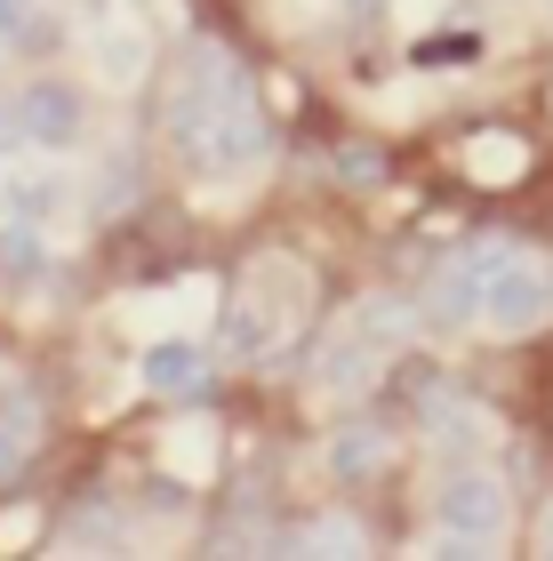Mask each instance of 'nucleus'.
<instances>
[{"label":"nucleus","instance_id":"16","mask_svg":"<svg viewBox=\"0 0 553 561\" xmlns=\"http://www.w3.org/2000/svg\"><path fill=\"white\" fill-rule=\"evenodd\" d=\"M337 176H345V185H385V152L345 145V152H337Z\"/></svg>","mask_w":553,"mask_h":561},{"label":"nucleus","instance_id":"19","mask_svg":"<svg viewBox=\"0 0 553 561\" xmlns=\"http://www.w3.org/2000/svg\"><path fill=\"white\" fill-rule=\"evenodd\" d=\"M345 16H354V24H377V16H385V0H345Z\"/></svg>","mask_w":553,"mask_h":561},{"label":"nucleus","instance_id":"18","mask_svg":"<svg viewBox=\"0 0 553 561\" xmlns=\"http://www.w3.org/2000/svg\"><path fill=\"white\" fill-rule=\"evenodd\" d=\"M16 145H33V137H24V113L0 105V152H16Z\"/></svg>","mask_w":553,"mask_h":561},{"label":"nucleus","instance_id":"13","mask_svg":"<svg viewBox=\"0 0 553 561\" xmlns=\"http://www.w3.org/2000/svg\"><path fill=\"white\" fill-rule=\"evenodd\" d=\"M265 345H273V313L257 297H241L233 313H224V353H241V362H249V353H265Z\"/></svg>","mask_w":553,"mask_h":561},{"label":"nucleus","instance_id":"10","mask_svg":"<svg viewBox=\"0 0 553 561\" xmlns=\"http://www.w3.org/2000/svg\"><path fill=\"white\" fill-rule=\"evenodd\" d=\"M41 265H48V249H41V233L33 225H0V289H24V280H41Z\"/></svg>","mask_w":553,"mask_h":561},{"label":"nucleus","instance_id":"7","mask_svg":"<svg viewBox=\"0 0 553 561\" xmlns=\"http://www.w3.org/2000/svg\"><path fill=\"white\" fill-rule=\"evenodd\" d=\"M377 362H385V353H377L361 329L345 321V337L321 345V362H313V369H321V386H330V393H354V386H369V377H377Z\"/></svg>","mask_w":553,"mask_h":561},{"label":"nucleus","instance_id":"1","mask_svg":"<svg viewBox=\"0 0 553 561\" xmlns=\"http://www.w3.org/2000/svg\"><path fill=\"white\" fill-rule=\"evenodd\" d=\"M249 96V72L224 57V48H185V65H177V89H169V145L185 152V169L200 161V145L217 137V121L233 113Z\"/></svg>","mask_w":553,"mask_h":561},{"label":"nucleus","instance_id":"17","mask_svg":"<svg viewBox=\"0 0 553 561\" xmlns=\"http://www.w3.org/2000/svg\"><path fill=\"white\" fill-rule=\"evenodd\" d=\"M33 33V0H0V41H24Z\"/></svg>","mask_w":553,"mask_h":561},{"label":"nucleus","instance_id":"9","mask_svg":"<svg viewBox=\"0 0 553 561\" xmlns=\"http://www.w3.org/2000/svg\"><path fill=\"white\" fill-rule=\"evenodd\" d=\"M330 473H337V481L385 473V433H377V425H345L337 442H330Z\"/></svg>","mask_w":553,"mask_h":561},{"label":"nucleus","instance_id":"12","mask_svg":"<svg viewBox=\"0 0 553 561\" xmlns=\"http://www.w3.org/2000/svg\"><path fill=\"white\" fill-rule=\"evenodd\" d=\"M65 546L105 553V546H129V529L113 522V505H72V514H65Z\"/></svg>","mask_w":553,"mask_h":561},{"label":"nucleus","instance_id":"15","mask_svg":"<svg viewBox=\"0 0 553 561\" xmlns=\"http://www.w3.org/2000/svg\"><path fill=\"white\" fill-rule=\"evenodd\" d=\"M473 48H482L473 33H434V41H417V65H425V72H441V65H473Z\"/></svg>","mask_w":553,"mask_h":561},{"label":"nucleus","instance_id":"14","mask_svg":"<svg viewBox=\"0 0 553 561\" xmlns=\"http://www.w3.org/2000/svg\"><path fill=\"white\" fill-rule=\"evenodd\" d=\"M281 553H361V529H337V522H321V529H289V538H273Z\"/></svg>","mask_w":553,"mask_h":561},{"label":"nucleus","instance_id":"5","mask_svg":"<svg viewBox=\"0 0 553 561\" xmlns=\"http://www.w3.org/2000/svg\"><path fill=\"white\" fill-rule=\"evenodd\" d=\"M514 249H482V257H458V265H441L434 280H425V321H441V329H458V321H473L482 313V280H489V265H506Z\"/></svg>","mask_w":553,"mask_h":561},{"label":"nucleus","instance_id":"11","mask_svg":"<svg viewBox=\"0 0 553 561\" xmlns=\"http://www.w3.org/2000/svg\"><path fill=\"white\" fill-rule=\"evenodd\" d=\"M354 329L377 353H401V337H410V305H401V297H361L354 305Z\"/></svg>","mask_w":553,"mask_h":561},{"label":"nucleus","instance_id":"4","mask_svg":"<svg viewBox=\"0 0 553 561\" xmlns=\"http://www.w3.org/2000/svg\"><path fill=\"white\" fill-rule=\"evenodd\" d=\"M16 113H24V137H33L41 152H72V145H81V129H89L81 89L57 81V72H41V81L16 96Z\"/></svg>","mask_w":553,"mask_h":561},{"label":"nucleus","instance_id":"6","mask_svg":"<svg viewBox=\"0 0 553 561\" xmlns=\"http://www.w3.org/2000/svg\"><path fill=\"white\" fill-rule=\"evenodd\" d=\"M145 386L169 393V401H209L217 393V362L200 345H153L145 353Z\"/></svg>","mask_w":553,"mask_h":561},{"label":"nucleus","instance_id":"20","mask_svg":"<svg viewBox=\"0 0 553 561\" xmlns=\"http://www.w3.org/2000/svg\"><path fill=\"white\" fill-rule=\"evenodd\" d=\"M545 553H553V514H545Z\"/></svg>","mask_w":553,"mask_h":561},{"label":"nucleus","instance_id":"2","mask_svg":"<svg viewBox=\"0 0 553 561\" xmlns=\"http://www.w3.org/2000/svg\"><path fill=\"white\" fill-rule=\"evenodd\" d=\"M506 481H497L489 466H465V473H449L441 481V529H458V538L473 546H497L506 538Z\"/></svg>","mask_w":553,"mask_h":561},{"label":"nucleus","instance_id":"3","mask_svg":"<svg viewBox=\"0 0 553 561\" xmlns=\"http://www.w3.org/2000/svg\"><path fill=\"white\" fill-rule=\"evenodd\" d=\"M545 313H553V273L521 265V257L489 265V280H482V321H489V329H506V337H521V329H538Z\"/></svg>","mask_w":553,"mask_h":561},{"label":"nucleus","instance_id":"8","mask_svg":"<svg viewBox=\"0 0 553 561\" xmlns=\"http://www.w3.org/2000/svg\"><path fill=\"white\" fill-rule=\"evenodd\" d=\"M33 442H41L33 393H9V401H0V481H16L24 466H33Z\"/></svg>","mask_w":553,"mask_h":561}]
</instances>
